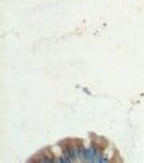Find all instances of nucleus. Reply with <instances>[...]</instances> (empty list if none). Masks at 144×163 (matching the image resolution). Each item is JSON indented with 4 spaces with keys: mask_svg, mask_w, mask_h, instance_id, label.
<instances>
[{
    "mask_svg": "<svg viewBox=\"0 0 144 163\" xmlns=\"http://www.w3.org/2000/svg\"><path fill=\"white\" fill-rule=\"evenodd\" d=\"M83 156L90 162H102V155L97 153L95 148H85L83 150Z\"/></svg>",
    "mask_w": 144,
    "mask_h": 163,
    "instance_id": "nucleus-1",
    "label": "nucleus"
}]
</instances>
